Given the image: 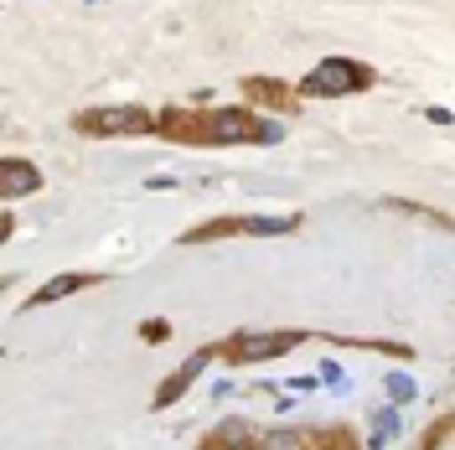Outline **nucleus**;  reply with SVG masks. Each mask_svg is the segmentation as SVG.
<instances>
[{
    "mask_svg": "<svg viewBox=\"0 0 455 450\" xmlns=\"http://www.w3.org/2000/svg\"><path fill=\"white\" fill-rule=\"evenodd\" d=\"M290 347H300V332H269V337H233L228 342V358L233 363H269Z\"/></svg>",
    "mask_w": 455,
    "mask_h": 450,
    "instance_id": "7ed1b4c3",
    "label": "nucleus"
},
{
    "mask_svg": "<svg viewBox=\"0 0 455 450\" xmlns=\"http://www.w3.org/2000/svg\"><path fill=\"white\" fill-rule=\"evenodd\" d=\"M73 125H78L84 135H145V130H156L145 109H88V114H78Z\"/></svg>",
    "mask_w": 455,
    "mask_h": 450,
    "instance_id": "f03ea898",
    "label": "nucleus"
},
{
    "mask_svg": "<svg viewBox=\"0 0 455 450\" xmlns=\"http://www.w3.org/2000/svg\"><path fill=\"white\" fill-rule=\"evenodd\" d=\"M311 440L300 435V430H269L264 440H259V450H306Z\"/></svg>",
    "mask_w": 455,
    "mask_h": 450,
    "instance_id": "9d476101",
    "label": "nucleus"
},
{
    "mask_svg": "<svg viewBox=\"0 0 455 450\" xmlns=\"http://www.w3.org/2000/svg\"><path fill=\"white\" fill-rule=\"evenodd\" d=\"M42 187V171L27 166V161H5L0 166V202H16V197H31Z\"/></svg>",
    "mask_w": 455,
    "mask_h": 450,
    "instance_id": "423d86ee",
    "label": "nucleus"
},
{
    "mask_svg": "<svg viewBox=\"0 0 455 450\" xmlns=\"http://www.w3.org/2000/svg\"><path fill=\"white\" fill-rule=\"evenodd\" d=\"M280 135H284V125H280V119H259V135H254V141L275 145V141H280Z\"/></svg>",
    "mask_w": 455,
    "mask_h": 450,
    "instance_id": "ddd939ff",
    "label": "nucleus"
},
{
    "mask_svg": "<svg viewBox=\"0 0 455 450\" xmlns=\"http://www.w3.org/2000/svg\"><path fill=\"white\" fill-rule=\"evenodd\" d=\"M104 275H52V280L42 285L36 295H31L27 306L36 310V306H52V301H62V295H73V290H88V285H99Z\"/></svg>",
    "mask_w": 455,
    "mask_h": 450,
    "instance_id": "6e6552de",
    "label": "nucleus"
},
{
    "mask_svg": "<svg viewBox=\"0 0 455 450\" xmlns=\"http://www.w3.org/2000/svg\"><path fill=\"white\" fill-rule=\"evenodd\" d=\"M290 228H295V218H243V233H259V238H275Z\"/></svg>",
    "mask_w": 455,
    "mask_h": 450,
    "instance_id": "9b49d317",
    "label": "nucleus"
},
{
    "mask_svg": "<svg viewBox=\"0 0 455 450\" xmlns=\"http://www.w3.org/2000/svg\"><path fill=\"white\" fill-rule=\"evenodd\" d=\"M254 125H259L254 114L223 109V114H212V119H207V130H202V135H207L212 145H233V141H254V135H259Z\"/></svg>",
    "mask_w": 455,
    "mask_h": 450,
    "instance_id": "39448f33",
    "label": "nucleus"
},
{
    "mask_svg": "<svg viewBox=\"0 0 455 450\" xmlns=\"http://www.w3.org/2000/svg\"><path fill=\"white\" fill-rule=\"evenodd\" d=\"M398 435V409L394 404H383L378 414H372V430H368V450H383L388 440Z\"/></svg>",
    "mask_w": 455,
    "mask_h": 450,
    "instance_id": "1a4fd4ad",
    "label": "nucleus"
},
{
    "mask_svg": "<svg viewBox=\"0 0 455 450\" xmlns=\"http://www.w3.org/2000/svg\"><path fill=\"white\" fill-rule=\"evenodd\" d=\"M140 337H145V342H166V337H171V326H166V321H145Z\"/></svg>",
    "mask_w": 455,
    "mask_h": 450,
    "instance_id": "4468645a",
    "label": "nucleus"
},
{
    "mask_svg": "<svg viewBox=\"0 0 455 450\" xmlns=\"http://www.w3.org/2000/svg\"><path fill=\"white\" fill-rule=\"evenodd\" d=\"M254 446V430H249V420H238V414H228L207 440H202L197 450H249Z\"/></svg>",
    "mask_w": 455,
    "mask_h": 450,
    "instance_id": "0eeeda50",
    "label": "nucleus"
},
{
    "mask_svg": "<svg viewBox=\"0 0 455 450\" xmlns=\"http://www.w3.org/2000/svg\"><path fill=\"white\" fill-rule=\"evenodd\" d=\"M388 394H394V404H403V398L419 394V383H414L409 373H388Z\"/></svg>",
    "mask_w": 455,
    "mask_h": 450,
    "instance_id": "f8f14e48",
    "label": "nucleus"
},
{
    "mask_svg": "<svg viewBox=\"0 0 455 450\" xmlns=\"http://www.w3.org/2000/svg\"><path fill=\"white\" fill-rule=\"evenodd\" d=\"M207 363H212V347L192 352V358H187V363H181V367H176V373L166 378V383L156 389V409H171V404H176V398H181V394H187V389H192V383L202 378V373H207Z\"/></svg>",
    "mask_w": 455,
    "mask_h": 450,
    "instance_id": "20e7f679",
    "label": "nucleus"
},
{
    "mask_svg": "<svg viewBox=\"0 0 455 450\" xmlns=\"http://www.w3.org/2000/svg\"><path fill=\"white\" fill-rule=\"evenodd\" d=\"M300 88H306V93H357V88H372V68L347 62V57H326Z\"/></svg>",
    "mask_w": 455,
    "mask_h": 450,
    "instance_id": "f257e3e1",
    "label": "nucleus"
}]
</instances>
